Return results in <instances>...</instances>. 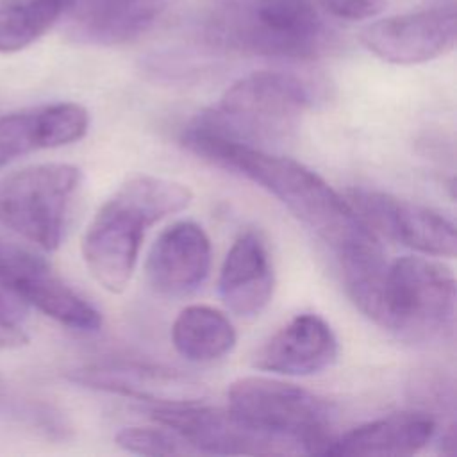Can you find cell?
Instances as JSON below:
<instances>
[{
  "mask_svg": "<svg viewBox=\"0 0 457 457\" xmlns=\"http://www.w3.org/2000/svg\"><path fill=\"white\" fill-rule=\"evenodd\" d=\"M312 100V86L295 73L253 71L236 80L216 105L191 123L250 146L268 148L295 134Z\"/></svg>",
  "mask_w": 457,
  "mask_h": 457,
  "instance_id": "cell-4",
  "label": "cell"
},
{
  "mask_svg": "<svg viewBox=\"0 0 457 457\" xmlns=\"http://www.w3.org/2000/svg\"><path fill=\"white\" fill-rule=\"evenodd\" d=\"M68 378L82 387L152 402L154 405L200 402L202 386L180 371L129 361H104L73 370Z\"/></svg>",
  "mask_w": 457,
  "mask_h": 457,
  "instance_id": "cell-13",
  "label": "cell"
},
{
  "mask_svg": "<svg viewBox=\"0 0 457 457\" xmlns=\"http://www.w3.org/2000/svg\"><path fill=\"white\" fill-rule=\"evenodd\" d=\"M337 352V337L330 325L318 314L303 312L278 328L255 352L253 366L286 377H309L330 368Z\"/></svg>",
  "mask_w": 457,
  "mask_h": 457,
  "instance_id": "cell-15",
  "label": "cell"
},
{
  "mask_svg": "<svg viewBox=\"0 0 457 457\" xmlns=\"http://www.w3.org/2000/svg\"><path fill=\"white\" fill-rule=\"evenodd\" d=\"M0 280L27 307H34L57 323L79 330L96 332L102 327L100 311L68 286L45 257L20 246L0 268Z\"/></svg>",
  "mask_w": 457,
  "mask_h": 457,
  "instance_id": "cell-10",
  "label": "cell"
},
{
  "mask_svg": "<svg viewBox=\"0 0 457 457\" xmlns=\"http://www.w3.org/2000/svg\"><path fill=\"white\" fill-rule=\"evenodd\" d=\"M211 270V241L195 221H177L152 245L145 271L152 289L168 298L196 291Z\"/></svg>",
  "mask_w": 457,
  "mask_h": 457,
  "instance_id": "cell-14",
  "label": "cell"
},
{
  "mask_svg": "<svg viewBox=\"0 0 457 457\" xmlns=\"http://www.w3.org/2000/svg\"><path fill=\"white\" fill-rule=\"evenodd\" d=\"M359 37L373 55L386 62H427L455 46V11L446 5L382 18L366 25Z\"/></svg>",
  "mask_w": 457,
  "mask_h": 457,
  "instance_id": "cell-11",
  "label": "cell"
},
{
  "mask_svg": "<svg viewBox=\"0 0 457 457\" xmlns=\"http://www.w3.org/2000/svg\"><path fill=\"white\" fill-rule=\"evenodd\" d=\"M29 337L27 334L20 328V325H12V323H5L0 321V348H20L23 345H27Z\"/></svg>",
  "mask_w": 457,
  "mask_h": 457,
  "instance_id": "cell-24",
  "label": "cell"
},
{
  "mask_svg": "<svg viewBox=\"0 0 457 457\" xmlns=\"http://www.w3.org/2000/svg\"><path fill=\"white\" fill-rule=\"evenodd\" d=\"M152 418L177 432L195 452L218 455L295 453L286 443L252 427L234 411L200 402L154 405Z\"/></svg>",
  "mask_w": 457,
  "mask_h": 457,
  "instance_id": "cell-8",
  "label": "cell"
},
{
  "mask_svg": "<svg viewBox=\"0 0 457 457\" xmlns=\"http://www.w3.org/2000/svg\"><path fill=\"white\" fill-rule=\"evenodd\" d=\"M66 0H0V54L20 52L62 16Z\"/></svg>",
  "mask_w": 457,
  "mask_h": 457,
  "instance_id": "cell-20",
  "label": "cell"
},
{
  "mask_svg": "<svg viewBox=\"0 0 457 457\" xmlns=\"http://www.w3.org/2000/svg\"><path fill=\"white\" fill-rule=\"evenodd\" d=\"M179 0H66L59 20L66 39L118 46L146 34Z\"/></svg>",
  "mask_w": 457,
  "mask_h": 457,
  "instance_id": "cell-12",
  "label": "cell"
},
{
  "mask_svg": "<svg viewBox=\"0 0 457 457\" xmlns=\"http://www.w3.org/2000/svg\"><path fill=\"white\" fill-rule=\"evenodd\" d=\"M180 143L204 161L259 184L328 245L334 255L378 239L343 195L291 157L270 154L266 148L223 137L193 123L182 130Z\"/></svg>",
  "mask_w": 457,
  "mask_h": 457,
  "instance_id": "cell-1",
  "label": "cell"
},
{
  "mask_svg": "<svg viewBox=\"0 0 457 457\" xmlns=\"http://www.w3.org/2000/svg\"><path fill=\"white\" fill-rule=\"evenodd\" d=\"M436 434V420L420 411L393 412L343 436H334L321 455H414L423 450Z\"/></svg>",
  "mask_w": 457,
  "mask_h": 457,
  "instance_id": "cell-18",
  "label": "cell"
},
{
  "mask_svg": "<svg viewBox=\"0 0 457 457\" xmlns=\"http://www.w3.org/2000/svg\"><path fill=\"white\" fill-rule=\"evenodd\" d=\"M371 320L412 343L445 336L455 320L453 273L428 255L395 259L386 266Z\"/></svg>",
  "mask_w": 457,
  "mask_h": 457,
  "instance_id": "cell-5",
  "label": "cell"
},
{
  "mask_svg": "<svg viewBox=\"0 0 457 457\" xmlns=\"http://www.w3.org/2000/svg\"><path fill=\"white\" fill-rule=\"evenodd\" d=\"M346 200L377 236L402 243L423 255L448 259L455 255V225L437 211L366 187L348 189Z\"/></svg>",
  "mask_w": 457,
  "mask_h": 457,
  "instance_id": "cell-9",
  "label": "cell"
},
{
  "mask_svg": "<svg viewBox=\"0 0 457 457\" xmlns=\"http://www.w3.org/2000/svg\"><path fill=\"white\" fill-rule=\"evenodd\" d=\"M116 445L130 453L139 455H184L196 453L177 432L161 425L155 427H125L116 434Z\"/></svg>",
  "mask_w": 457,
  "mask_h": 457,
  "instance_id": "cell-21",
  "label": "cell"
},
{
  "mask_svg": "<svg viewBox=\"0 0 457 457\" xmlns=\"http://www.w3.org/2000/svg\"><path fill=\"white\" fill-rule=\"evenodd\" d=\"M204 37L220 48L278 59H314L336 39L312 0H223L205 20Z\"/></svg>",
  "mask_w": 457,
  "mask_h": 457,
  "instance_id": "cell-3",
  "label": "cell"
},
{
  "mask_svg": "<svg viewBox=\"0 0 457 457\" xmlns=\"http://www.w3.org/2000/svg\"><path fill=\"white\" fill-rule=\"evenodd\" d=\"M227 398L230 411L293 452L321 455L336 436L332 405L300 386L268 377H243L230 384Z\"/></svg>",
  "mask_w": 457,
  "mask_h": 457,
  "instance_id": "cell-6",
  "label": "cell"
},
{
  "mask_svg": "<svg viewBox=\"0 0 457 457\" xmlns=\"http://www.w3.org/2000/svg\"><path fill=\"white\" fill-rule=\"evenodd\" d=\"M27 311L29 307L0 282V321L18 325L25 318Z\"/></svg>",
  "mask_w": 457,
  "mask_h": 457,
  "instance_id": "cell-23",
  "label": "cell"
},
{
  "mask_svg": "<svg viewBox=\"0 0 457 457\" xmlns=\"http://www.w3.org/2000/svg\"><path fill=\"white\" fill-rule=\"evenodd\" d=\"M193 200L186 184L136 175L125 180L96 211L82 236V257L93 278L121 293L136 268L146 228L184 211Z\"/></svg>",
  "mask_w": 457,
  "mask_h": 457,
  "instance_id": "cell-2",
  "label": "cell"
},
{
  "mask_svg": "<svg viewBox=\"0 0 457 457\" xmlns=\"http://www.w3.org/2000/svg\"><path fill=\"white\" fill-rule=\"evenodd\" d=\"M82 173L66 162L25 168L0 182V228L52 252L59 248Z\"/></svg>",
  "mask_w": 457,
  "mask_h": 457,
  "instance_id": "cell-7",
  "label": "cell"
},
{
  "mask_svg": "<svg viewBox=\"0 0 457 457\" xmlns=\"http://www.w3.org/2000/svg\"><path fill=\"white\" fill-rule=\"evenodd\" d=\"M89 127L86 107L75 102L45 104L0 118V168L36 150L82 139Z\"/></svg>",
  "mask_w": 457,
  "mask_h": 457,
  "instance_id": "cell-16",
  "label": "cell"
},
{
  "mask_svg": "<svg viewBox=\"0 0 457 457\" xmlns=\"http://www.w3.org/2000/svg\"><path fill=\"white\" fill-rule=\"evenodd\" d=\"M175 350L191 362H212L236 345V330L228 318L209 305H187L171 327Z\"/></svg>",
  "mask_w": 457,
  "mask_h": 457,
  "instance_id": "cell-19",
  "label": "cell"
},
{
  "mask_svg": "<svg viewBox=\"0 0 457 457\" xmlns=\"http://www.w3.org/2000/svg\"><path fill=\"white\" fill-rule=\"evenodd\" d=\"M275 273L264 239L246 230L237 236L220 270L218 293L237 318L253 320L271 302Z\"/></svg>",
  "mask_w": 457,
  "mask_h": 457,
  "instance_id": "cell-17",
  "label": "cell"
},
{
  "mask_svg": "<svg viewBox=\"0 0 457 457\" xmlns=\"http://www.w3.org/2000/svg\"><path fill=\"white\" fill-rule=\"evenodd\" d=\"M320 4L334 18L361 21L380 14L386 9L387 0H320Z\"/></svg>",
  "mask_w": 457,
  "mask_h": 457,
  "instance_id": "cell-22",
  "label": "cell"
}]
</instances>
